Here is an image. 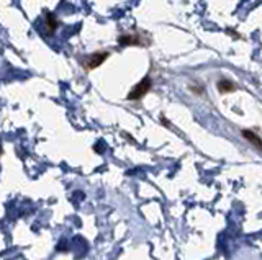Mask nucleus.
<instances>
[{
    "instance_id": "1",
    "label": "nucleus",
    "mask_w": 262,
    "mask_h": 260,
    "mask_svg": "<svg viewBox=\"0 0 262 260\" xmlns=\"http://www.w3.org/2000/svg\"><path fill=\"white\" fill-rule=\"evenodd\" d=\"M151 87H152L151 79L149 77H144L141 82H138L133 88H131V92L128 93V100L136 102V100L143 99V96L151 90Z\"/></svg>"
},
{
    "instance_id": "2",
    "label": "nucleus",
    "mask_w": 262,
    "mask_h": 260,
    "mask_svg": "<svg viewBox=\"0 0 262 260\" xmlns=\"http://www.w3.org/2000/svg\"><path fill=\"white\" fill-rule=\"evenodd\" d=\"M118 43L121 46H148L149 40H144L143 35H121L118 38Z\"/></svg>"
},
{
    "instance_id": "3",
    "label": "nucleus",
    "mask_w": 262,
    "mask_h": 260,
    "mask_svg": "<svg viewBox=\"0 0 262 260\" xmlns=\"http://www.w3.org/2000/svg\"><path fill=\"white\" fill-rule=\"evenodd\" d=\"M110 56V53L108 51H99V53H93L90 57H89V61H87L84 64V69L85 71H93V69H97L99 66H102L105 62V59Z\"/></svg>"
},
{
    "instance_id": "4",
    "label": "nucleus",
    "mask_w": 262,
    "mask_h": 260,
    "mask_svg": "<svg viewBox=\"0 0 262 260\" xmlns=\"http://www.w3.org/2000/svg\"><path fill=\"white\" fill-rule=\"evenodd\" d=\"M241 135H243V138H244L246 141H249V143H251L254 147H256L257 151L262 152V139L256 135V133L251 131V129H243Z\"/></svg>"
},
{
    "instance_id": "5",
    "label": "nucleus",
    "mask_w": 262,
    "mask_h": 260,
    "mask_svg": "<svg viewBox=\"0 0 262 260\" xmlns=\"http://www.w3.org/2000/svg\"><path fill=\"white\" fill-rule=\"evenodd\" d=\"M216 88L220 93H230V92H235L236 90V85L231 82V80H226V79H221L216 82Z\"/></svg>"
},
{
    "instance_id": "6",
    "label": "nucleus",
    "mask_w": 262,
    "mask_h": 260,
    "mask_svg": "<svg viewBox=\"0 0 262 260\" xmlns=\"http://www.w3.org/2000/svg\"><path fill=\"white\" fill-rule=\"evenodd\" d=\"M46 28H48V35H53L57 28V21L54 18L53 13H46Z\"/></svg>"
},
{
    "instance_id": "7",
    "label": "nucleus",
    "mask_w": 262,
    "mask_h": 260,
    "mask_svg": "<svg viewBox=\"0 0 262 260\" xmlns=\"http://www.w3.org/2000/svg\"><path fill=\"white\" fill-rule=\"evenodd\" d=\"M2 154H4V147H2V143H0V157H2Z\"/></svg>"
}]
</instances>
